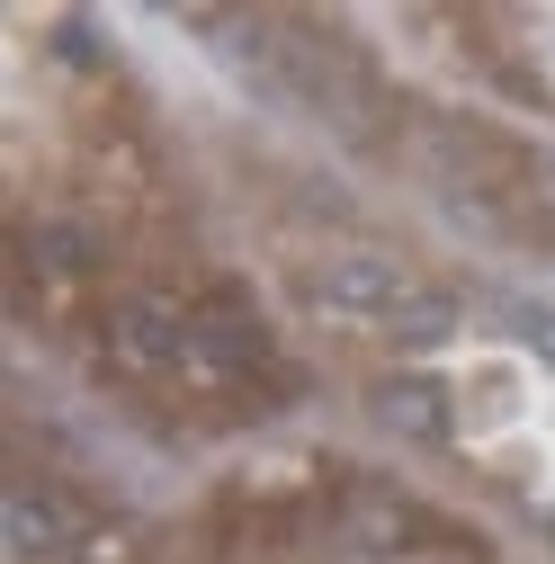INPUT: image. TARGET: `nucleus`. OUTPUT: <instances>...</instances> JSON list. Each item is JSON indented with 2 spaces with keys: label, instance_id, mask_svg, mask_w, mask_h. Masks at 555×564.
<instances>
[{
  "label": "nucleus",
  "instance_id": "nucleus-3",
  "mask_svg": "<svg viewBox=\"0 0 555 564\" xmlns=\"http://www.w3.org/2000/svg\"><path fill=\"white\" fill-rule=\"evenodd\" d=\"M377 421L403 431V440H448V394L431 377H385L377 386Z\"/></svg>",
  "mask_w": 555,
  "mask_h": 564
},
{
  "label": "nucleus",
  "instance_id": "nucleus-1",
  "mask_svg": "<svg viewBox=\"0 0 555 564\" xmlns=\"http://www.w3.org/2000/svg\"><path fill=\"white\" fill-rule=\"evenodd\" d=\"M314 288H323V305L331 314H368V323H394L403 305H412V278L385 260V251H359V260H331L323 278H314Z\"/></svg>",
  "mask_w": 555,
  "mask_h": 564
},
{
  "label": "nucleus",
  "instance_id": "nucleus-7",
  "mask_svg": "<svg viewBox=\"0 0 555 564\" xmlns=\"http://www.w3.org/2000/svg\"><path fill=\"white\" fill-rule=\"evenodd\" d=\"M502 323H511V332H529L546 359H555V314H546V305H520V296H511V305H502Z\"/></svg>",
  "mask_w": 555,
  "mask_h": 564
},
{
  "label": "nucleus",
  "instance_id": "nucleus-4",
  "mask_svg": "<svg viewBox=\"0 0 555 564\" xmlns=\"http://www.w3.org/2000/svg\"><path fill=\"white\" fill-rule=\"evenodd\" d=\"M188 340H197V359H206V368H269V340H260L251 314H197Z\"/></svg>",
  "mask_w": 555,
  "mask_h": 564
},
{
  "label": "nucleus",
  "instance_id": "nucleus-6",
  "mask_svg": "<svg viewBox=\"0 0 555 564\" xmlns=\"http://www.w3.org/2000/svg\"><path fill=\"white\" fill-rule=\"evenodd\" d=\"M385 332H394L403 349H431V340H448V332H457V305H448V296H412Z\"/></svg>",
  "mask_w": 555,
  "mask_h": 564
},
{
  "label": "nucleus",
  "instance_id": "nucleus-2",
  "mask_svg": "<svg viewBox=\"0 0 555 564\" xmlns=\"http://www.w3.org/2000/svg\"><path fill=\"white\" fill-rule=\"evenodd\" d=\"M0 538H10L19 564H54L63 546H73V511L45 502L36 484H19V492H0Z\"/></svg>",
  "mask_w": 555,
  "mask_h": 564
},
{
  "label": "nucleus",
  "instance_id": "nucleus-5",
  "mask_svg": "<svg viewBox=\"0 0 555 564\" xmlns=\"http://www.w3.org/2000/svg\"><path fill=\"white\" fill-rule=\"evenodd\" d=\"M117 340L134 349V359H179L188 323H179L171 305H117Z\"/></svg>",
  "mask_w": 555,
  "mask_h": 564
}]
</instances>
